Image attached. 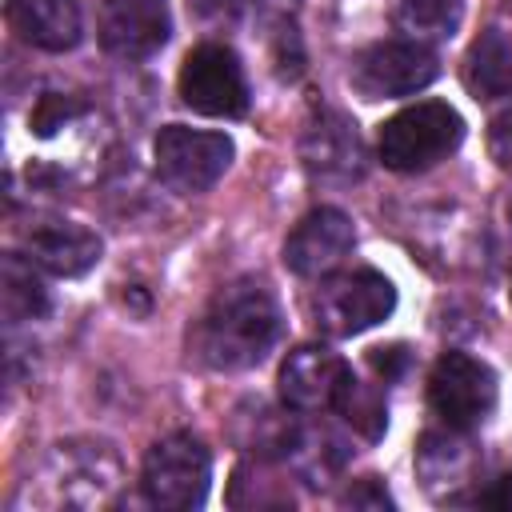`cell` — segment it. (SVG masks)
<instances>
[{"label":"cell","instance_id":"cell-1","mask_svg":"<svg viewBox=\"0 0 512 512\" xmlns=\"http://www.w3.org/2000/svg\"><path fill=\"white\" fill-rule=\"evenodd\" d=\"M280 340V304L260 280L224 284L204 308L192 348L216 372L256 368Z\"/></svg>","mask_w":512,"mask_h":512},{"label":"cell","instance_id":"cell-2","mask_svg":"<svg viewBox=\"0 0 512 512\" xmlns=\"http://www.w3.org/2000/svg\"><path fill=\"white\" fill-rule=\"evenodd\" d=\"M460 140H464L460 112L444 100H420L380 124L376 152L392 172H424L440 164L448 152H456Z\"/></svg>","mask_w":512,"mask_h":512},{"label":"cell","instance_id":"cell-3","mask_svg":"<svg viewBox=\"0 0 512 512\" xmlns=\"http://www.w3.org/2000/svg\"><path fill=\"white\" fill-rule=\"evenodd\" d=\"M396 308V288L376 268H352L328 276L312 296V316L328 336H356L388 320Z\"/></svg>","mask_w":512,"mask_h":512},{"label":"cell","instance_id":"cell-4","mask_svg":"<svg viewBox=\"0 0 512 512\" xmlns=\"http://www.w3.org/2000/svg\"><path fill=\"white\" fill-rule=\"evenodd\" d=\"M208 480H212V456L192 432H172L156 440L140 472L144 496L156 508H176V512L200 508L208 496Z\"/></svg>","mask_w":512,"mask_h":512},{"label":"cell","instance_id":"cell-5","mask_svg":"<svg viewBox=\"0 0 512 512\" xmlns=\"http://www.w3.org/2000/svg\"><path fill=\"white\" fill-rule=\"evenodd\" d=\"M156 156V176L172 188V192H208L232 164L236 148L224 132H200V128H184V124H168L156 132L152 144Z\"/></svg>","mask_w":512,"mask_h":512},{"label":"cell","instance_id":"cell-6","mask_svg":"<svg viewBox=\"0 0 512 512\" xmlns=\"http://www.w3.org/2000/svg\"><path fill=\"white\" fill-rule=\"evenodd\" d=\"M440 76V60L420 40H380L352 60V88L364 100H392L428 88Z\"/></svg>","mask_w":512,"mask_h":512},{"label":"cell","instance_id":"cell-7","mask_svg":"<svg viewBox=\"0 0 512 512\" xmlns=\"http://www.w3.org/2000/svg\"><path fill=\"white\" fill-rule=\"evenodd\" d=\"M428 400H432V412L444 420V428L468 432L484 424L496 408V372L468 352H444L432 364Z\"/></svg>","mask_w":512,"mask_h":512},{"label":"cell","instance_id":"cell-8","mask_svg":"<svg viewBox=\"0 0 512 512\" xmlns=\"http://www.w3.org/2000/svg\"><path fill=\"white\" fill-rule=\"evenodd\" d=\"M180 100L200 116H244L248 80L236 52L224 44H196L180 64Z\"/></svg>","mask_w":512,"mask_h":512},{"label":"cell","instance_id":"cell-9","mask_svg":"<svg viewBox=\"0 0 512 512\" xmlns=\"http://www.w3.org/2000/svg\"><path fill=\"white\" fill-rule=\"evenodd\" d=\"M172 36L168 0H104L100 44L116 60H148Z\"/></svg>","mask_w":512,"mask_h":512},{"label":"cell","instance_id":"cell-10","mask_svg":"<svg viewBox=\"0 0 512 512\" xmlns=\"http://www.w3.org/2000/svg\"><path fill=\"white\" fill-rule=\"evenodd\" d=\"M348 380H352V368L336 352L320 344H300L280 364V400L292 412H324V408H336Z\"/></svg>","mask_w":512,"mask_h":512},{"label":"cell","instance_id":"cell-11","mask_svg":"<svg viewBox=\"0 0 512 512\" xmlns=\"http://www.w3.org/2000/svg\"><path fill=\"white\" fill-rule=\"evenodd\" d=\"M356 244L352 220L340 208H312L284 240V264L296 276H324L332 272Z\"/></svg>","mask_w":512,"mask_h":512},{"label":"cell","instance_id":"cell-12","mask_svg":"<svg viewBox=\"0 0 512 512\" xmlns=\"http://www.w3.org/2000/svg\"><path fill=\"white\" fill-rule=\"evenodd\" d=\"M300 156L316 180L348 184L364 172V148H360L356 124L332 108L312 116V124L304 128V140H300Z\"/></svg>","mask_w":512,"mask_h":512},{"label":"cell","instance_id":"cell-13","mask_svg":"<svg viewBox=\"0 0 512 512\" xmlns=\"http://www.w3.org/2000/svg\"><path fill=\"white\" fill-rule=\"evenodd\" d=\"M12 32L44 52H68L80 44V4L76 0H8Z\"/></svg>","mask_w":512,"mask_h":512},{"label":"cell","instance_id":"cell-14","mask_svg":"<svg viewBox=\"0 0 512 512\" xmlns=\"http://www.w3.org/2000/svg\"><path fill=\"white\" fill-rule=\"evenodd\" d=\"M28 260L56 272V276H84L100 260V236L84 224L68 220H44L28 232Z\"/></svg>","mask_w":512,"mask_h":512},{"label":"cell","instance_id":"cell-15","mask_svg":"<svg viewBox=\"0 0 512 512\" xmlns=\"http://www.w3.org/2000/svg\"><path fill=\"white\" fill-rule=\"evenodd\" d=\"M416 472L432 496H452L464 488L476 472V448L464 440L460 428L448 432H424L416 448Z\"/></svg>","mask_w":512,"mask_h":512},{"label":"cell","instance_id":"cell-16","mask_svg":"<svg viewBox=\"0 0 512 512\" xmlns=\"http://www.w3.org/2000/svg\"><path fill=\"white\" fill-rule=\"evenodd\" d=\"M464 88L476 100H496L512 92V32L484 28L464 56Z\"/></svg>","mask_w":512,"mask_h":512},{"label":"cell","instance_id":"cell-17","mask_svg":"<svg viewBox=\"0 0 512 512\" xmlns=\"http://www.w3.org/2000/svg\"><path fill=\"white\" fill-rule=\"evenodd\" d=\"M280 452L296 468V476L308 480L312 488H324L328 476L344 464V444L328 428H312V424H292Z\"/></svg>","mask_w":512,"mask_h":512},{"label":"cell","instance_id":"cell-18","mask_svg":"<svg viewBox=\"0 0 512 512\" xmlns=\"http://www.w3.org/2000/svg\"><path fill=\"white\" fill-rule=\"evenodd\" d=\"M464 20V0H396L392 24L404 32V40L440 44L452 40Z\"/></svg>","mask_w":512,"mask_h":512},{"label":"cell","instance_id":"cell-19","mask_svg":"<svg viewBox=\"0 0 512 512\" xmlns=\"http://www.w3.org/2000/svg\"><path fill=\"white\" fill-rule=\"evenodd\" d=\"M228 500H232V508H288L292 504V488L268 464L256 460V464H240L236 468Z\"/></svg>","mask_w":512,"mask_h":512},{"label":"cell","instance_id":"cell-20","mask_svg":"<svg viewBox=\"0 0 512 512\" xmlns=\"http://www.w3.org/2000/svg\"><path fill=\"white\" fill-rule=\"evenodd\" d=\"M4 308L12 320H36L48 312V296L44 284L36 280L32 264H24L20 256L4 260Z\"/></svg>","mask_w":512,"mask_h":512},{"label":"cell","instance_id":"cell-21","mask_svg":"<svg viewBox=\"0 0 512 512\" xmlns=\"http://www.w3.org/2000/svg\"><path fill=\"white\" fill-rule=\"evenodd\" d=\"M336 408H340V416H344L364 440H380V432H384V424H388V404H384L380 388L360 384V380L352 376V380L344 384Z\"/></svg>","mask_w":512,"mask_h":512},{"label":"cell","instance_id":"cell-22","mask_svg":"<svg viewBox=\"0 0 512 512\" xmlns=\"http://www.w3.org/2000/svg\"><path fill=\"white\" fill-rule=\"evenodd\" d=\"M340 504H344V508H392V496H388V488H384L376 476H364V480H356V484L340 496Z\"/></svg>","mask_w":512,"mask_h":512},{"label":"cell","instance_id":"cell-23","mask_svg":"<svg viewBox=\"0 0 512 512\" xmlns=\"http://www.w3.org/2000/svg\"><path fill=\"white\" fill-rule=\"evenodd\" d=\"M488 152H492V160L504 172H512V108H504L492 120V128H488Z\"/></svg>","mask_w":512,"mask_h":512},{"label":"cell","instance_id":"cell-24","mask_svg":"<svg viewBox=\"0 0 512 512\" xmlns=\"http://www.w3.org/2000/svg\"><path fill=\"white\" fill-rule=\"evenodd\" d=\"M480 508H496V512H512V472L496 476L480 496H476Z\"/></svg>","mask_w":512,"mask_h":512},{"label":"cell","instance_id":"cell-25","mask_svg":"<svg viewBox=\"0 0 512 512\" xmlns=\"http://www.w3.org/2000/svg\"><path fill=\"white\" fill-rule=\"evenodd\" d=\"M372 368L384 376V380H392L400 368H404V348H372Z\"/></svg>","mask_w":512,"mask_h":512},{"label":"cell","instance_id":"cell-26","mask_svg":"<svg viewBox=\"0 0 512 512\" xmlns=\"http://www.w3.org/2000/svg\"><path fill=\"white\" fill-rule=\"evenodd\" d=\"M508 212H512V204H508Z\"/></svg>","mask_w":512,"mask_h":512}]
</instances>
